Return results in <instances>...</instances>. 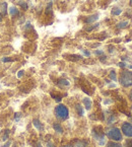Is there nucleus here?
<instances>
[{
  "mask_svg": "<svg viewBox=\"0 0 132 147\" xmlns=\"http://www.w3.org/2000/svg\"><path fill=\"white\" fill-rule=\"evenodd\" d=\"M77 146H78V147H87V146H89V145H87V143L83 142V141H80V142L78 143Z\"/></svg>",
  "mask_w": 132,
  "mask_h": 147,
  "instance_id": "obj_13",
  "label": "nucleus"
},
{
  "mask_svg": "<svg viewBox=\"0 0 132 147\" xmlns=\"http://www.w3.org/2000/svg\"><path fill=\"white\" fill-rule=\"evenodd\" d=\"M13 147H15V146H13Z\"/></svg>",
  "mask_w": 132,
  "mask_h": 147,
  "instance_id": "obj_27",
  "label": "nucleus"
},
{
  "mask_svg": "<svg viewBox=\"0 0 132 147\" xmlns=\"http://www.w3.org/2000/svg\"><path fill=\"white\" fill-rule=\"evenodd\" d=\"M53 127H54V129L56 130V131H57L58 133H62V132H63L62 127H61V126L59 125V124H54V126H53Z\"/></svg>",
  "mask_w": 132,
  "mask_h": 147,
  "instance_id": "obj_8",
  "label": "nucleus"
},
{
  "mask_svg": "<svg viewBox=\"0 0 132 147\" xmlns=\"http://www.w3.org/2000/svg\"><path fill=\"white\" fill-rule=\"evenodd\" d=\"M9 13H10V15L12 18L13 16H16V15H18V9L14 6H11L10 8H9Z\"/></svg>",
  "mask_w": 132,
  "mask_h": 147,
  "instance_id": "obj_5",
  "label": "nucleus"
},
{
  "mask_svg": "<svg viewBox=\"0 0 132 147\" xmlns=\"http://www.w3.org/2000/svg\"><path fill=\"white\" fill-rule=\"evenodd\" d=\"M48 147H54V145H53L52 143H49V144H48Z\"/></svg>",
  "mask_w": 132,
  "mask_h": 147,
  "instance_id": "obj_20",
  "label": "nucleus"
},
{
  "mask_svg": "<svg viewBox=\"0 0 132 147\" xmlns=\"http://www.w3.org/2000/svg\"><path fill=\"white\" fill-rule=\"evenodd\" d=\"M126 147H132V139H130V140H128L126 142Z\"/></svg>",
  "mask_w": 132,
  "mask_h": 147,
  "instance_id": "obj_16",
  "label": "nucleus"
},
{
  "mask_svg": "<svg viewBox=\"0 0 132 147\" xmlns=\"http://www.w3.org/2000/svg\"><path fill=\"white\" fill-rule=\"evenodd\" d=\"M2 18V16H1V13H0V22L2 20V18Z\"/></svg>",
  "mask_w": 132,
  "mask_h": 147,
  "instance_id": "obj_23",
  "label": "nucleus"
},
{
  "mask_svg": "<svg viewBox=\"0 0 132 147\" xmlns=\"http://www.w3.org/2000/svg\"><path fill=\"white\" fill-rule=\"evenodd\" d=\"M38 147H42V145L41 144H38Z\"/></svg>",
  "mask_w": 132,
  "mask_h": 147,
  "instance_id": "obj_24",
  "label": "nucleus"
},
{
  "mask_svg": "<svg viewBox=\"0 0 132 147\" xmlns=\"http://www.w3.org/2000/svg\"><path fill=\"white\" fill-rule=\"evenodd\" d=\"M95 54L100 55V54H103V52H100V51H97V52H95Z\"/></svg>",
  "mask_w": 132,
  "mask_h": 147,
  "instance_id": "obj_21",
  "label": "nucleus"
},
{
  "mask_svg": "<svg viewBox=\"0 0 132 147\" xmlns=\"http://www.w3.org/2000/svg\"><path fill=\"white\" fill-rule=\"evenodd\" d=\"M55 115L59 120H65L68 117V110L67 108L63 105H59L58 107H56L55 109Z\"/></svg>",
  "mask_w": 132,
  "mask_h": 147,
  "instance_id": "obj_2",
  "label": "nucleus"
},
{
  "mask_svg": "<svg viewBox=\"0 0 132 147\" xmlns=\"http://www.w3.org/2000/svg\"><path fill=\"white\" fill-rule=\"evenodd\" d=\"M127 22H120L119 24H118V26H119V28H126V26H127Z\"/></svg>",
  "mask_w": 132,
  "mask_h": 147,
  "instance_id": "obj_15",
  "label": "nucleus"
},
{
  "mask_svg": "<svg viewBox=\"0 0 132 147\" xmlns=\"http://www.w3.org/2000/svg\"><path fill=\"white\" fill-rule=\"evenodd\" d=\"M129 96H130V100H132V90L130 91V94H129Z\"/></svg>",
  "mask_w": 132,
  "mask_h": 147,
  "instance_id": "obj_22",
  "label": "nucleus"
},
{
  "mask_svg": "<svg viewBox=\"0 0 132 147\" xmlns=\"http://www.w3.org/2000/svg\"><path fill=\"white\" fill-rule=\"evenodd\" d=\"M34 124H35V126H36V127H37L39 130H42V129H43V126H42L41 124H40V122H39V121H37V120H35V121H34Z\"/></svg>",
  "mask_w": 132,
  "mask_h": 147,
  "instance_id": "obj_10",
  "label": "nucleus"
},
{
  "mask_svg": "<svg viewBox=\"0 0 132 147\" xmlns=\"http://www.w3.org/2000/svg\"><path fill=\"white\" fill-rule=\"evenodd\" d=\"M120 83L124 87H129L132 85V71H124L120 75Z\"/></svg>",
  "mask_w": 132,
  "mask_h": 147,
  "instance_id": "obj_1",
  "label": "nucleus"
},
{
  "mask_svg": "<svg viewBox=\"0 0 132 147\" xmlns=\"http://www.w3.org/2000/svg\"><path fill=\"white\" fill-rule=\"evenodd\" d=\"M83 104H85L87 110H89V109L91 108V102L89 98H85V100H83Z\"/></svg>",
  "mask_w": 132,
  "mask_h": 147,
  "instance_id": "obj_6",
  "label": "nucleus"
},
{
  "mask_svg": "<svg viewBox=\"0 0 132 147\" xmlns=\"http://www.w3.org/2000/svg\"><path fill=\"white\" fill-rule=\"evenodd\" d=\"M107 147H122V146H121V144H119V143L111 141V142H109L108 144H107Z\"/></svg>",
  "mask_w": 132,
  "mask_h": 147,
  "instance_id": "obj_7",
  "label": "nucleus"
},
{
  "mask_svg": "<svg viewBox=\"0 0 132 147\" xmlns=\"http://www.w3.org/2000/svg\"><path fill=\"white\" fill-rule=\"evenodd\" d=\"M97 20V15H93V16H91V18H87V22H93Z\"/></svg>",
  "mask_w": 132,
  "mask_h": 147,
  "instance_id": "obj_11",
  "label": "nucleus"
},
{
  "mask_svg": "<svg viewBox=\"0 0 132 147\" xmlns=\"http://www.w3.org/2000/svg\"><path fill=\"white\" fill-rule=\"evenodd\" d=\"M65 147H71V146H65Z\"/></svg>",
  "mask_w": 132,
  "mask_h": 147,
  "instance_id": "obj_25",
  "label": "nucleus"
},
{
  "mask_svg": "<svg viewBox=\"0 0 132 147\" xmlns=\"http://www.w3.org/2000/svg\"><path fill=\"white\" fill-rule=\"evenodd\" d=\"M111 78H112V79H114V80H116V75H115V72L114 71H112L111 72Z\"/></svg>",
  "mask_w": 132,
  "mask_h": 147,
  "instance_id": "obj_17",
  "label": "nucleus"
},
{
  "mask_svg": "<svg viewBox=\"0 0 132 147\" xmlns=\"http://www.w3.org/2000/svg\"><path fill=\"white\" fill-rule=\"evenodd\" d=\"M76 111H77L78 115H79V116H82V115H83V110H82L81 106L77 105V106H76Z\"/></svg>",
  "mask_w": 132,
  "mask_h": 147,
  "instance_id": "obj_9",
  "label": "nucleus"
},
{
  "mask_svg": "<svg viewBox=\"0 0 132 147\" xmlns=\"http://www.w3.org/2000/svg\"><path fill=\"white\" fill-rule=\"evenodd\" d=\"M20 5L22 7V8L24 9V10H26V9L28 8V5H26V3H24V1H20Z\"/></svg>",
  "mask_w": 132,
  "mask_h": 147,
  "instance_id": "obj_14",
  "label": "nucleus"
},
{
  "mask_svg": "<svg viewBox=\"0 0 132 147\" xmlns=\"http://www.w3.org/2000/svg\"><path fill=\"white\" fill-rule=\"evenodd\" d=\"M122 132L125 136L127 137H132V125L130 123H124L122 125Z\"/></svg>",
  "mask_w": 132,
  "mask_h": 147,
  "instance_id": "obj_4",
  "label": "nucleus"
},
{
  "mask_svg": "<svg viewBox=\"0 0 132 147\" xmlns=\"http://www.w3.org/2000/svg\"><path fill=\"white\" fill-rule=\"evenodd\" d=\"M120 13H121V9L120 8H115V10L112 11V14H114V15L120 14Z\"/></svg>",
  "mask_w": 132,
  "mask_h": 147,
  "instance_id": "obj_12",
  "label": "nucleus"
},
{
  "mask_svg": "<svg viewBox=\"0 0 132 147\" xmlns=\"http://www.w3.org/2000/svg\"><path fill=\"white\" fill-rule=\"evenodd\" d=\"M131 5H132V0H131Z\"/></svg>",
  "mask_w": 132,
  "mask_h": 147,
  "instance_id": "obj_26",
  "label": "nucleus"
},
{
  "mask_svg": "<svg viewBox=\"0 0 132 147\" xmlns=\"http://www.w3.org/2000/svg\"><path fill=\"white\" fill-rule=\"evenodd\" d=\"M9 145H10V142H7V143H6V144H5V145H3V146H2V147H8V146H9Z\"/></svg>",
  "mask_w": 132,
  "mask_h": 147,
  "instance_id": "obj_19",
  "label": "nucleus"
},
{
  "mask_svg": "<svg viewBox=\"0 0 132 147\" xmlns=\"http://www.w3.org/2000/svg\"><path fill=\"white\" fill-rule=\"evenodd\" d=\"M22 74H24V71H20V72H18V77H22Z\"/></svg>",
  "mask_w": 132,
  "mask_h": 147,
  "instance_id": "obj_18",
  "label": "nucleus"
},
{
  "mask_svg": "<svg viewBox=\"0 0 132 147\" xmlns=\"http://www.w3.org/2000/svg\"><path fill=\"white\" fill-rule=\"evenodd\" d=\"M108 137L113 141H120L122 140V134L118 128H112L109 130L108 132Z\"/></svg>",
  "mask_w": 132,
  "mask_h": 147,
  "instance_id": "obj_3",
  "label": "nucleus"
}]
</instances>
